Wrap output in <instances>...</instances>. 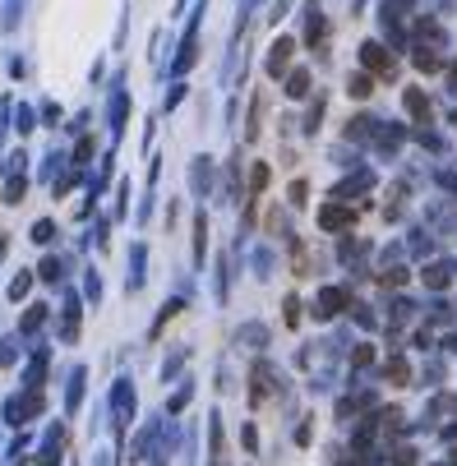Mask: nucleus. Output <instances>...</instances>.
I'll use <instances>...</instances> for the list:
<instances>
[{
    "label": "nucleus",
    "instance_id": "nucleus-1",
    "mask_svg": "<svg viewBox=\"0 0 457 466\" xmlns=\"http://www.w3.org/2000/svg\"><path fill=\"white\" fill-rule=\"evenodd\" d=\"M361 61H365L374 74H393V61L384 56V46H365V51H361Z\"/></svg>",
    "mask_w": 457,
    "mask_h": 466
},
{
    "label": "nucleus",
    "instance_id": "nucleus-2",
    "mask_svg": "<svg viewBox=\"0 0 457 466\" xmlns=\"http://www.w3.org/2000/svg\"><path fill=\"white\" fill-rule=\"evenodd\" d=\"M319 222L333 231V227H346V222H351V212H346V208H324V212H319Z\"/></svg>",
    "mask_w": 457,
    "mask_h": 466
},
{
    "label": "nucleus",
    "instance_id": "nucleus-3",
    "mask_svg": "<svg viewBox=\"0 0 457 466\" xmlns=\"http://www.w3.org/2000/svg\"><path fill=\"white\" fill-rule=\"evenodd\" d=\"M342 305H346V296H342V291H328V296H324V314H337Z\"/></svg>",
    "mask_w": 457,
    "mask_h": 466
},
{
    "label": "nucleus",
    "instance_id": "nucleus-4",
    "mask_svg": "<svg viewBox=\"0 0 457 466\" xmlns=\"http://www.w3.org/2000/svg\"><path fill=\"white\" fill-rule=\"evenodd\" d=\"M287 56H291V42H282L277 51H273V74H282V70H287Z\"/></svg>",
    "mask_w": 457,
    "mask_h": 466
},
{
    "label": "nucleus",
    "instance_id": "nucleus-5",
    "mask_svg": "<svg viewBox=\"0 0 457 466\" xmlns=\"http://www.w3.org/2000/svg\"><path fill=\"white\" fill-rule=\"evenodd\" d=\"M406 106H411L416 115H430V106H425V97H421V93H406Z\"/></svg>",
    "mask_w": 457,
    "mask_h": 466
},
{
    "label": "nucleus",
    "instance_id": "nucleus-6",
    "mask_svg": "<svg viewBox=\"0 0 457 466\" xmlns=\"http://www.w3.org/2000/svg\"><path fill=\"white\" fill-rule=\"evenodd\" d=\"M305 83H309L305 74H291V88H287V93H291V97H300V93H305Z\"/></svg>",
    "mask_w": 457,
    "mask_h": 466
}]
</instances>
